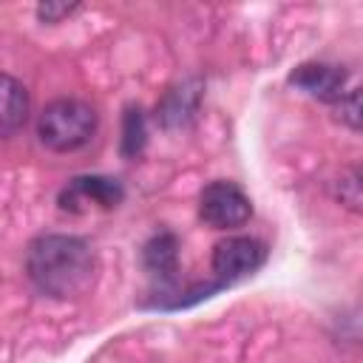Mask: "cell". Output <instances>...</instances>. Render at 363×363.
Returning a JSON list of instances; mask_svg holds the SVG:
<instances>
[{"label":"cell","instance_id":"cell-11","mask_svg":"<svg viewBox=\"0 0 363 363\" xmlns=\"http://www.w3.org/2000/svg\"><path fill=\"white\" fill-rule=\"evenodd\" d=\"M337 111H340V119L349 125V128H360V94L352 91L349 96H340L337 99Z\"/></svg>","mask_w":363,"mask_h":363},{"label":"cell","instance_id":"cell-4","mask_svg":"<svg viewBox=\"0 0 363 363\" xmlns=\"http://www.w3.org/2000/svg\"><path fill=\"white\" fill-rule=\"evenodd\" d=\"M267 258V247L250 235H227L213 247V272L221 281L252 275Z\"/></svg>","mask_w":363,"mask_h":363},{"label":"cell","instance_id":"cell-2","mask_svg":"<svg viewBox=\"0 0 363 363\" xmlns=\"http://www.w3.org/2000/svg\"><path fill=\"white\" fill-rule=\"evenodd\" d=\"M94 133H96V111L74 96L48 102L37 119L40 142L57 153L79 150L94 139Z\"/></svg>","mask_w":363,"mask_h":363},{"label":"cell","instance_id":"cell-6","mask_svg":"<svg viewBox=\"0 0 363 363\" xmlns=\"http://www.w3.org/2000/svg\"><path fill=\"white\" fill-rule=\"evenodd\" d=\"M119 201H122V187L116 179L108 176H79L60 196L62 210H82V204H96L108 210L116 207Z\"/></svg>","mask_w":363,"mask_h":363},{"label":"cell","instance_id":"cell-8","mask_svg":"<svg viewBox=\"0 0 363 363\" xmlns=\"http://www.w3.org/2000/svg\"><path fill=\"white\" fill-rule=\"evenodd\" d=\"M199 94H201V82L187 79L179 88L167 91V96L159 105V119L164 128H182L193 119L196 108H199Z\"/></svg>","mask_w":363,"mask_h":363},{"label":"cell","instance_id":"cell-12","mask_svg":"<svg viewBox=\"0 0 363 363\" xmlns=\"http://www.w3.org/2000/svg\"><path fill=\"white\" fill-rule=\"evenodd\" d=\"M340 187H346V190H340V201L349 204L352 210H357L360 207V173H357V167H352L349 176L340 179Z\"/></svg>","mask_w":363,"mask_h":363},{"label":"cell","instance_id":"cell-5","mask_svg":"<svg viewBox=\"0 0 363 363\" xmlns=\"http://www.w3.org/2000/svg\"><path fill=\"white\" fill-rule=\"evenodd\" d=\"M289 82L295 88H301L303 94L323 99V102H337L343 96V85H346V71L329 62H303L292 71Z\"/></svg>","mask_w":363,"mask_h":363},{"label":"cell","instance_id":"cell-7","mask_svg":"<svg viewBox=\"0 0 363 363\" xmlns=\"http://www.w3.org/2000/svg\"><path fill=\"white\" fill-rule=\"evenodd\" d=\"M28 91L20 79L0 74V136L17 133L28 119Z\"/></svg>","mask_w":363,"mask_h":363},{"label":"cell","instance_id":"cell-9","mask_svg":"<svg viewBox=\"0 0 363 363\" xmlns=\"http://www.w3.org/2000/svg\"><path fill=\"white\" fill-rule=\"evenodd\" d=\"M142 261H145V267H147L150 275H156L162 281H170L173 272H176V264H179V244H176V238L170 233L153 235L145 244Z\"/></svg>","mask_w":363,"mask_h":363},{"label":"cell","instance_id":"cell-1","mask_svg":"<svg viewBox=\"0 0 363 363\" xmlns=\"http://www.w3.org/2000/svg\"><path fill=\"white\" fill-rule=\"evenodd\" d=\"M28 281L48 298H82L96 281V255L79 235L48 233L28 244L26 252Z\"/></svg>","mask_w":363,"mask_h":363},{"label":"cell","instance_id":"cell-10","mask_svg":"<svg viewBox=\"0 0 363 363\" xmlns=\"http://www.w3.org/2000/svg\"><path fill=\"white\" fill-rule=\"evenodd\" d=\"M145 147V116L139 108H128L125 128H122V153L136 156Z\"/></svg>","mask_w":363,"mask_h":363},{"label":"cell","instance_id":"cell-13","mask_svg":"<svg viewBox=\"0 0 363 363\" xmlns=\"http://www.w3.org/2000/svg\"><path fill=\"white\" fill-rule=\"evenodd\" d=\"M74 9H77V6H68V3H43V6L37 9V17L45 20V23H57L60 17L71 14Z\"/></svg>","mask_w":363,"mask_h":363},{"label":"cell","instance_id":"cell-3","mask_svg":"<svg viewBox=\"0 0 363 363\" xmlns=\"http://www.w3.org/2000/svg\"><path fill=\"white\" fill-rule=\"evenodd\" d=\"M199 216L216 230H235L250 221L252 204L244 190L233 182H213L199 196Z\"/></svg>","mask_w":363,"mask_h":363}]
</instances>
